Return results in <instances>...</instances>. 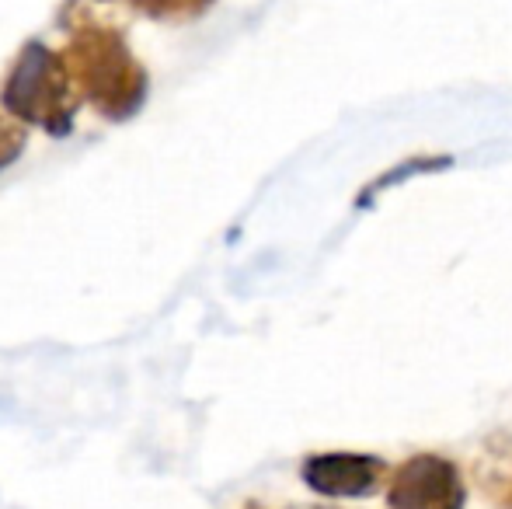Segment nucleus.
Listing matches in <instances>:
<instances>
[{
	"label": "nucleus",
	"mask_w": 512,
	"mask_h": 509,
	"mask_svg": "<svg viewBox=\"0 0 512 509\" xmlns=\"http://www.w3.org/2000/svg\"><path fill=\"white\" fill-rule=\"evenodd\" d=\"M136 11H143L147 18H161V21H185L203 14L213 0H126Z\"/></svg>",
	"instance_id": "obj_5"
},
{
	"label": "nucleus",
	"mask_w": 512,
	"mask_h": 509,
	"mask_svg": "<svg viewBox=\"0 0 512 509\" xmlns=\"http://www.w3.org/2000/svg\"><path fill=\"white\" fill-rule=\"evenodd\" d=\"M317 509H324V506H317Z\"/></svg>",
	"instance_id": "obj_9"
},
{
	"label": "nucleus",
	"mask_w": 512,
	"mask_h": 509,
	"mask_svg": "<svg viewBox=\"0 0 512 509\" xmlns=\"http://www.w3.org/2000/svg\"><path fill=\"white\" fill-rule=\"evenodd\" d=\"M77 95H84L105 116H133L147 98V74L129 56L119 35L105 28H84L74 35V46L63 56Z\"/></svg>",
	"instance_id": "obj_1"
},
{
	"label": "nucleus",
	"mask_w": 512,
	"mask_h": 509,
	"mask_svg": "<svg viewBox=\"0 0 512 509\" xmlns=\"http://www.w3.org/2000/svg\"><path fill=\"white\" fill-rule=\"evenodd\" d=\"M4 105L18 119L67 136L77 116V84L63 56L46 46H28L4 84Z\"/></svg>",
	"instance_id": "obj_2"
},
{
	"label": "nucleus",
	"mask_w": 512,
	"mask_h": 509,
	"mask_svg": "<svg viewBox=\"0 0 512 509\" xmlns=\"http://www.w3.org/2000/svg\"><path fill=\"white\" fill-rule=\"evenodd\" d=\"M387 509H464L467 482L443 454H411L384 482Z\"/></svg>",
	"instance_id": "obj_3"
},
{
	"label": "nucleus",
	"mask_w": 512,
	"mask_h": 509,
	"mask_svg": "<svg viewBox=\"0 0 512 509\" xmlns=\"http://www.w3.org/2000/svg\"><path fill=\"white\" fill-rule=\"evenodd\" d=\"M21 150H25V133L0 116V171H4L7 164H11L14 157L21 154Z\"/></svg>",
	"instance_id": "obj_6"
},
{
	"label": "nucleus",
	"mask_w": 512,
	"mask_h": 509,
	"mask_svg": "<svg viewBox=\"0 0 512 509\" xmlns=\"http://www.w3.org/2000/svg\"><path fill=\"white\" fill-rule=\"evenodd\" d=\"M241 509H269V506H262V503H244Z\"/></svg>",
	"instance_id": "obj_8"
},
{
	"label": "nucleus",
	"mask_w": 512,
	"mask_h": 509,
	"mask_svg": "<svg viewBox=\"0 0 512 509\" xmlns=\"http://www.w3.org/2000/svg\"><path fill=\"white\" fill-rule=\"evenodd\" d=\"M387 475H391V468L384 457L359 454V450L307 454L300 464L304 485L324 499H370L384 489Z\"/></svg>",
	"instance_id": "obj_4"
},
{
	"label": "nucleus",
	"mask_w": 512,
	"mask_h": 509,
	"mask_svg": "<svg viewBox=\"0 0 512 509\" xmlns=\"http://www.w3.org/2000/svg\"><path fill=\"white\" fill-rule=\"evenodd\" d=\"M485 492L495 499L502 509H512V478H488Z\"/></svg>",
	"instance_id": "obj_7"
}]
</instances>
